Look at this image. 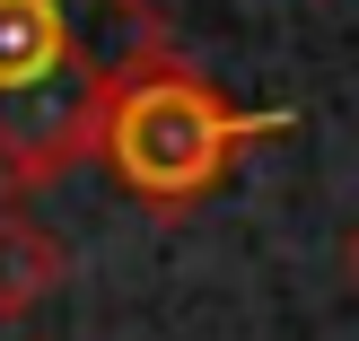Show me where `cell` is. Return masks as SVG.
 <instances>
[{"label":"cell","instance_id":"1","mask_svg":"<svg viewBox=\"0 0 359 341\" xmlns=\"http://www.w3.org/2000/svg\"><path fill=\"white\" fill-rule=\"evenodd\" d=\"M175 35L149 0H0V184L35 193L97 158V114Z\"/></svg>","mask_w":359,"mask_h":341},{"label":"cell","instance_id":"4","mask_svg":"<svg viewBox=\"0 0 359 341\" xmlns=\"http://www.w3.org/2000/svg\"><path fill=\"white\" fill-rule=\"evenodd\" d=\"M342 272H351V289H359V219H351V237H342Z\"/></svg>","mask_w":359,"mask_h":341},{"label":"cell","instance_id":"2","mask_svg":"<svg viewBox=\"0 0 359 341\" xmlns=\"http://www.w3.org/2000/svg\"><path fill=\"white\" fill-rule=\"evenodd\" d=\"M272 132H290V114H263V105H237L210 70H193L184 53H158L132 79L105 97L97 114V158L123 193H132L149 219H184L202 210L228 175L245 167V149H263Z\"/></svg>","mask_w":359,"mask_h":341},{"label":"cell","instance_id":"3","mask_svg":"<svg viewBox=\"0 0 359 341\" xmlns=\"http://www.w3.org/2000/svg\"><path fill=\"white\" fill-rule=\"evenodd\" d=\"M62 280H70V245L27 202H0V324H27Z\"/></svg>","mask_w":359,"mask_h":341}]
</instances>
